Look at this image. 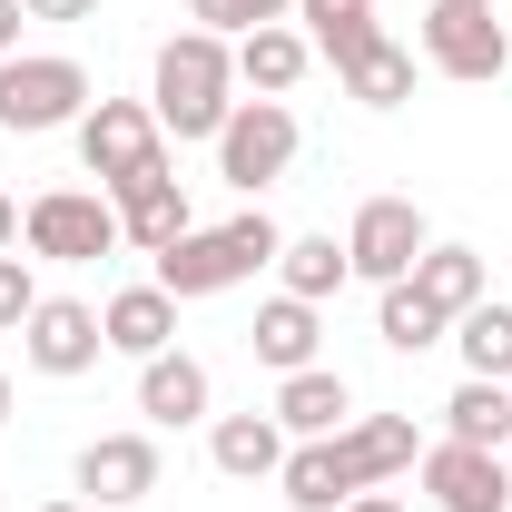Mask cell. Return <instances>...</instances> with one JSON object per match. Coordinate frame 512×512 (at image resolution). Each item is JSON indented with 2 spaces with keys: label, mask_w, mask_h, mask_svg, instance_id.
I'll return each instance as SVG.
<instances>
[{
  "label": "cell",
  "mask_w": 512,
  "mask_h": 512,
  "mask_svg": "<svg viewBox=\"0 0 512 512\" xmlns=\"http://www.w3.org/2000/svg\"><path fill=\"white\" fill-rule=\"evenodd\" d=\"M335 79H345V99H365V109H404V99H414V50H404V40H365L355 60H335Z\"/></svg>",
  "instance_id": "22"
},
{
  "label": "cell",
  "mask_w": 512,
  "mask_h": 512,
  "mask_svg": "<svg viewBox=\"0 0 512 512\" xmlns=\"http://www.w3.org/2000/svg\"><path fill=\"white\" fill-rule=\"evenodd\" d=\"M296 20H306V40H316L325 60H355L365 40H384V30H375V0H296Z\"/></svg>",
  "instance_id": "26"
},
{
  "label": "cell",
  "mask_w": 512,
  "mask_h": 512,
  "mask_svg": "<svg viewBox=\"0 0 512 512\" xmlns=\"http://www.w3.org/2000/svg\"><path fill=\"white\" fill-rule=\"evenodd\" d=\"M444 444H483V453H503V444H512V384L463 375V384H453V404H444Z\"/></svg>",
  "instance_id": "21"
},
{
  "label": "cell",
  "mask_w": 512,
  "mask_h": 512,
  "mask_svg": "<svg viewBox=\"0 0 512 512\" xmlns=\"http://www.w3.org/2000/svg\"><path fill=\"white\" fill-rule=\"evenodd\" d=\"M89 69L69 50H10L0 60V128L10 138H50V128H79L89 119Z\"/></svg>",
  "instance_id": "4"
},
{
  "label": "cell",
  "mask_w": 512,
  "mask_h": 512,
  "mask_svg": "<svg viewBox=\"0 0 512 512\" xmlns=\"http://www.w3.org/2000/svg\"><path fill=\"white\" fill-rule=\"evenodd\" d=\"M296 168V109L286 99H237V119L217 128V178L237 197H266Z\"/></svg>",
  "instance_id": "7"
},
{
  "label": "cell",
  "mask_w": 512,
  "mask_h": 512,
  "mask_svg": "<svg viewBox=\"0 0 512 512\" xmlns=\"http://www.w3.org/2000/svg\"><path fill=\"white\" fill-rule=\"evenodd\" d=\"M99 335H109V355H138V365H148V355L178 345V296H168L158 276H148V286H119V296L99 306Z\"/></svg>",
  "instance_id": "16"
},
{
  "label": "cell",
  "mask_w": 512,
  "mask_h": 512,
  "mask_svg": "<svg viewBox=\"0 0 512 512\" xmlns=\"http://www.w3.org/2000/svg\"><path fill=\"white\" fill-rule=\"evenodd\" d=\"M0 247H20V197L0 188Z\"/></svg>",
  "instance_id": "32"
},
{
  "label": "cell",
  "mask_w": 512,
  "mask_h": 512,
  "mask_svg": "<svg viewBox=\"0 0 512 512\" xmlns=\"http://www.w3.org/2000/svg\"><path fill=\"white\" fill-rule=\"evenodd\" d=\"M335 512H414L404 493H355V503H335Z\"/></svg>",
  "instance_id": "31"
},
{
  "label": "cell",
  "mask_w": 512,
  "mask_h": 512,
  "mask_svg": "<svg viewBox=\"0 0 512 512\" xmlns=\"http://www.w3.org/2000/svg\"><path fill=\"white\" fill-rule=\"evenodd\" d=\"M30 20H99V0H20Z\"/></svg>",
  "instance_id": "29"
},
{
  "label": "cell",
  "mask_w": 512,
  "mask_h": 512,
  "mask_svg": "<svg viewBox=\"0 0 512 512\" xmlns=\"http://www.w3.org/2000/svg\"><path fill=\"white\" fill-rule=\"evenodd\" d=\"M316 306H306V296H266V306H256V325H247V345H256V365H266V375H296V365H316Z\"/></svg>",
  "instance_id": "19"
},
{
  "label": "cell",
  "mask_w": 512,
  "mask_h": 512,
  "mask_svg": "<svg viewBox=\"0 0 512 512\" xmlns=\"http://www.w3.org/2000/svg\"><path fill=\"white\" fill-rule=\"evenodd\" d=\"M30 306H40V276H30V256L0 247V335H20V325H30Z\"/></svg>",
  "instance_id": "28"
},
{
  "label": "cell",
  "mask_w": 512,
  "mask_h": 512,
  "mask_svg": "<svg viewBox=\"0 0 512 512\" xmlns=\"http://www.w3.org/2000/svg\"><path fill=\"white\" fill-rule=\"evenodd\" d=\"M197 30H217V40H247V30H266V20H296V0H188Z\"/></svg>",
  "instance_id": "27"
},
{
  "label": "cell",
  "mask_w": 512,
  "mask_h": 512,
  "mask_svg": "<svg viewBox=\"0 0 512 512\" xmlns=\"http://www.w3.org/2000/svg\"><path fill=\"white\" fill-rule=\"evenodd\" d=\"M109 207H119V237L138 256H158V247H178L197 217H188V188L168 178V168H148V178H128V188H109Z\"/></svg>",
  "instance_id": "15"
},
{
  "label": "cell",
  "mask_w": 512,
  "mask_h": 512,
  "mask_svg": "<svg viewBox=\"0 0 512 512\" xmlns=\"http://www.w3.org/2000/svg\"><path fill=\"white\" fill-rule=\"evenodd\" d=\"M207 463L227 483H266V473H286V424L276 414H217L207 424Z\"/></svg>",
  "instance_id": "18"
},
{
  "label": "cell",
  "mask_w": 512,
  "mask_h": 512,
  "mask_svg": "<svg viewBox=\"0 0 512 512\" xmlns=\"http://www.w3.org/2000/svg\"><path fill=\"white\" fill-rule=\"evenodd\" d=\"M40 512H99V503H40Z\"/></svg>",
  "instance_id": "34"
},
{
  "label": "cell",
  "mask_w": 512,
  "mask_h": 512,
  "mask_svg": "<svg viewBox=\"0 0 512 512\" xmlns=\"http://www.w3.org/2000/svg\"><path fill=\"white\" fill-rule=\"evenodd\" d=\"M158 473H168L158 434H89V444H79V493H89L99 512L148 503V493H158Z\"/></svg>",
  "instance_id": "11"
},
{
  "label": "cell",
  "mask_w": 512,
  "mask_h": 512,
  "mask_svg": "<svg viewBox=\"0 0 512 512\" xmlns=\"http://www.w3.org/2000/svg\"><path fill=\"white\" fill-rule=\"evenodd\" d=\"M503 512H512V503H503Z\"/></svg>",
  "instance_id": "35"
},
{
  "label": "cell",
  "mask_w": 512,
  "mask_h": 512,
  "mask_svg": "<svg viewBox=\"0 0 512 512\" xmlns=\"http://www.w3.org/2000/svg\"><path fill=\"white\" fill-rule=\"evenodd\" d=\"M0 434H10V375H0Z\"/></svg>",
  "instance_id": "33"
},
{
  "label": "cell",
  "mask_w": 512,
  "mask_h": 512,
  "mask_svg": "<svg viewBox=\"0 0 512 512\" xmlns=\"http://www.w3.org/2000/svg\"><path fill=\"white\" fill-rule=\"evenodd\" d=\"M266 414L286 424V444H316V434H345L355 424V384L335 375V365H296V375H276V404Z\"/></svg>",
  "instance_id": "13"
},
{
  "label": "cell",
  "mask_w": 512,
  "mask_h": 512,
  "mask_svg": "<svg viewBox=\"0 0 512 512\" xmlns=\"http://www.w3.org/2000/svg\"><path fill=\"white\" fill-rule=\"evenodd\" d=\"M276 276H286L276 296H306V306H325V296H335L355 266H345V247H335V237H286V247H276Z\"/></svg>",
  "instance_id": "24"
},
{
  "label": "cell",
  "mask_w": 512,
  "mask_h": 512,
  "mask_svg": "<svg viewBox=\"0 0 512 512\" xmlns=\"http://www.w3.org/2000/svg\"><path fill=\"white\" fill-rule=\"evenodd\" d=\"M424 493L444 512H503L512 503V463L503 453H483V444H424Z\"/></svg>",
  "instance_id": "12"
},
{
  "label": "cell",
  "mask_w": 512,
  "mask_h": 512,
  "mask_svg": "<svg viewBox=\"0 0 512 512\" xmlns=\"http://www.w3.org/2000/svg\"><path fill=\"white\" fill-rule=\"evenodd\" d=\"M276 247H286V227H276L266 207H237L227 227H188L178 247H158V286H168L178 306H197V296L247 286L256 266H276Z\"/></svg>",
  "instance_id": "3"
},
{
  "label": "cell",
  "mask_w": 512,
  "mask_h": 512,
  "mask_svg": "<svg viewBox=\"0 0 512 512\" xmlns=\"http://www.w3.org/2000/svg\"><path fill=\"white\" fill-rule=\"evenodd\" d=\"M424 463V434H414V414H355L345 434H316V444H286V503L296 512H335L355 503V493H384L394 473H414Z\"/></svg>",
  "instance_id": "1"
},
{
  "label": "cell",
  "mask_w": 512,
  "mask_h": 512,
  "mask_svg": "<svg viewBox=\"0 0 512 512\" xmlns=\"http://www.w3.org/2000/svg\"><path fill=\"white\" fill-rule=\"evenodd\" d=\"M306 69H316V40H306L296 20H266V30L237 40V89H256V99H286Z\"/></svg>",
  "instance_id": "17"
},
{
  "label": "cell",
  "mask_w": 512,
  "mask_h": 512,
  "mask_svg": "<svg viewBox=\"0 0 512 512\" xmlns=\"http://www.w3.org/2000/svg\"><path fill=\"white\" fill-rule=\"evenodd\" d=\"M207 404H217V375L197 365V355H148L138 365V414L158 424V434H188V424H207Z\"/></svg>",
  "instance_id": "14"
},
{
  "label": "cell",
  "mask_w": 512,
  "mask_h": 512,
  "mask_svg": "<svg viewBox=\"0 0 512 512\" xmlns=\"http://www.w3.org/2000/svg\"><path fill=\"white\" fill-rule=\"evenodd\" d=\"M20 247L50 256V266H99V256H119V207H109V188H40L30 207H20Z\"/></svg>",
  "instance_id": "5"
},
{
  "label": "cell",
  "mask_w": 512,
  "mask_h": 512,
  "mask_svg": "<svg viewBox=\"0 0 512 512\" xmlns=\"http://www.w3.org/2000/svg\"><path fill=\"white\" fill-rule=\"evenodd\" d=\"M20 30H30V10H20V0H0V60L20 50Z\"/></svg>",
  "instance_id": "30"
},
{
  "label": "cell",
  "mask_w": 512,
  "mask_h": 512,
  "mask_svg": "<svg viewBox=\"0 0 512 512\" xmlns=\"http://www.w3.org/2000/svg\"><path fill=\"white\" fill-rule=\"evenodd\" d=\"M79 168H89L99 188H128V178L168 168L158 109H148V99H89V119H79Z\"/></svg>",
  "instance_id": "6"
},
{
  "label": "cell",
  "mask_w": 512,
  "mask_h": 512,
  "mask_svg": "<svg viewBox=\"0 0 512 512\" xmlns=\"http://www.w3.org/2000/svg\"><path fill=\"white\" fill-rule=\"evenodd\" d=\"M453 345H463V375H493L512 384V306H473V316H453Z\"/></svg>",
  "instance_id": "25"
},
{
  "label": "cell",
  "mask_w": 512,
  "mask_h": 512,
  "mask_svg": "<svg viewBox=\"0 0 512 512\" xmlns=\"http://www.w3.org/2000/svg\"><path fill=\"white\" fill-rule=\"evenodd\" d=\"M434 247V227H424V207L414 197H365L355 207V227H345V266L365 276V286H394V276H414V256Z\"/></svg>",
  "instance_id": "9"
},
{
  "label": "cell",
  "mask_w": 512,
  "mask_h": 512,
  "mask_svg": "<svg viewBox=\"0 0 512 512\" xmlns=\"http://www.w3.org/2000/svg\"><path fill=\"white\" fill-rule=\"evenodd\" d=\"M20 355H30V375H89L99 355H109V335H99V306H79V296H40L30 306V325H20Z\"/></svg>",
  "instance_id": "10"
},
{
  "label": "cell",
  "mask_w": 512,
  "mask_h": 512,
  "mask_svg": "<svg viewBox=\"0 0 512 512\" xmlns=\"http://www.w3.org/2000/svg\"><path fill=\"white\" fill-rule=\"evenodd\" d=\"M375 335L394 345V355H424V345H444L453 325L414 296V276H394V286H375Z\"/></svg>",
  "instance_id": "23"
},
{
  "label": "cell",
  "mask_w": 512,
  "mask_h": 512,
  "mask_svg": "<svg viewBox=\"0 0 512 512\" xmlns=\"http://www.w3.org/2000/svg\"><path fill=\"white\" fill-rule=\"evenodd\" d=\"M148 109H158L168 138H207V148H217V128L237 119V40H217V30H178V40H158Z\"/></svg>",
  "instance_id": "2"
},
{
  "label": "cell",
  "mask_w": 512,
  "mask_h": 512,
  "mask_svg": "<svg viewBox=\"0 0 512 512\" xmlns=\"http://www.w3.org/2000/svg\"><path fill=\"white\" fill-rule=\"evenodd\" d=\"M424 60L444 69V79H463V89L503 79L512 40H503V20H493V0H434L424 10Z\"/></svg>",
  "instance_id": "8"
},
{
  "label": "cell",
  "mask_w": 512,
  "mask_h": 512,
  "mask_svg": "<svg viewBox=\"0 0 512 512\" xmlns=\"http://www.w3.org/2000/svg\"><path fill=\"white\" fill-rule=\"evenodd\" d=\"M414 296L453 325V316H473V306L493 296V276H483V256H473V247H424V256H414Z\"/></svg>",
  "instance_id": "20"
}]
</instances>
